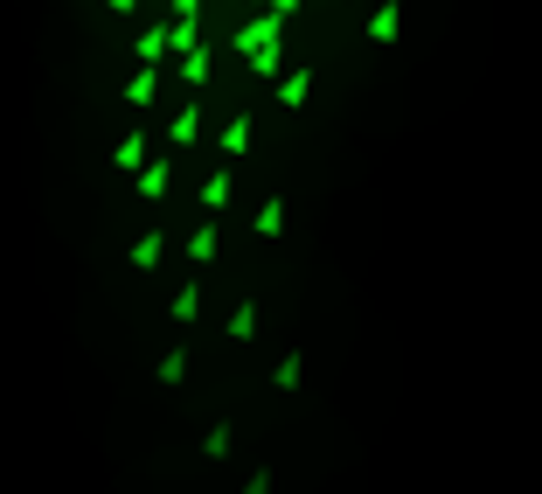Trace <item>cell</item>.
<instances>
[{"label":"cell","instance_id":"1","mask_svg":"<svg viewBox=\"0 0 542 494\" xmlns=\"http://www.w3.org/2000/svg\"><path fill=\"white\" fill-rule=\"evenodd\" d=\"M278 35H285V14H258V21H244V28L230 35L237 56H244L258 77H271V84L285 77V49H278Z\"/></svg>","mask_w":542,"mask_h":494},{"label":"cell","instance_id":"2","mask_svg":"<svg viewBox=\"0 0 542 494\" xmlns=\"http://www.w3.org/2000/svg\"><path fill=\"white\" fill-rule=\"evenodd\" d=\"M251 133H258V119H251V112H230V126L216 133V154H223V161H244V154H251Z\"/></svg>","mask_w":542,"mask_h":494},{"label":"cell","instance_id":"3","mask_svg":"<svg viewBox=\"0 0 542 494\" xmlns=\"http://www.w3.org/2000/svg\"><path fill=\"white\" fill-rule=\"evenodd\" d=\"M397 35H404V0H383V7L369 14V42H376V49H390Z\"/></svg>","mask_w":542,"mask_h":494},{"label":"cell","instance_id":"4","mask_svg":"<svg viewBox=\"0 0 542 494\" xmlns=\"http://www.w3.org/2000/svg\"><path fill=\"white\" fill-rule=\"evenodd\" d=\"M271 98H278V112H299V105H306V98H313V70H306V63H299V70H292V77H278V84H271Z\"/></svg>","mask_w":542,"mask_h":494},{"label":"cell","instance_id":"5","mask_svg":"<svg viewBox=\"0 0 542 494\" xmlns=\"http://www.w3.org/2000/svg\"><path fill=\"white\" fill-rule=\"evenodd\" d=\"M195 140H202V105H195V98H188V105H181V112H174V119H167V147H174V154H181V147H195Z\"/></svg>","mask_w":542,"mask_h":494},{"label":"cell","instance_id":"6","mask_svg":"<svg viewBox=\"0 0 542 494\" xmlns=\"http://www.w3.org/2000/svg\"><path fill=\"white\" fill-rule=\"evenodd\" d=\"M133 188H139V202H160V195L174 188V161H146L133 174Z\"/></svg>","mask_w":542,"mask_h":494},{"label":"cell","instance_id":"7","mask_svg":"<svg viewBox=\"0 0 542 494\" xmlns=\"http://www.w3.org/2000/svg\"><path fill=\"white\" fill-rule=\"evenodd\" d=\"M174 56V35L167 28H139L133 35V63H167Z\"/></svg>","mask_w":542,"mask_h":494},{"label":"cell","instance_id":"8","mask_svg":"<svg viewBox=\"0 0 542 494\" xmlns=\"http://www.w3.org/2000/svg\"><path fill=\"white\" fill-rule=\"evenodd\" d=\"M153 91H160V63H139L133 77H126V105L146 112V105H153Z\"/></svg>","mask_w":542,"mask_h":494},{"label":"cell","instance_id":"9","mask_svg":"<svg viewBox=\"0 0 542 494\" xmlns=\"http://www.w3.org/2000/svg\"><path fill=\"white\" fill-rule=\"evenodd\" d=\"M195 314H202V286H195V279H181V293L167 300V321H174V328H195Z\"/></svg>","mask_w":542,"mask_h":494},{"label":"cell","instance_id":"10","mask_svg":"<svg viewBox=\"0 0 542 494\" xmlns=\"http://www.w3.org/2000/svg\"><path fill=\"white\" fill-rule=\"evenodd\" d=\"M209 70H216V49H209V42L181 56V84H188V91H202V84H209Z\"/></svg>","mask_w":542,"mask_h":494},{"label":"cell","instance_id":"11","mask_svg":"<svg viewBox=\"0 0 542 494\" xmlns=\"http://www.w3.org/2000/svg\"><path fill=\"white\" fill-rule=\"evenodd\" d=\"M112 167H119V174H139V167H146V133H139V126L112 147Z\"/></svg>","mask_w":542,"mask_h":494},{"label":"cell","instance_id":"12","mask_svg":"<svg viewBox=\"0 0 542 494\" xmlns=\"http://www.w3.org/2000/svg\"><path fill=\"white\" fill-rule=\"evenodd\" d=\"M251 230H258V237H285V195H265V202H258Z\"/></svg>","mask_w":542,"mask_h":494},{"label":"cell","instance_id":"13","mask_svg":"<svg viewBox=\"0 0 542 494\" xmlns=\"http://www.w3.org/2000/svg\"><path fill=\"white\" fill-rule=\"evenodd\" d=\"M230 188H237V174H230V167H216V174L202 181V209H209V216H216V209H230Z\"/></svg>","mask_w":542,"mask_h":494},{"label":"cell","instance_id":"14","mask_svg":"<svg viewBox=\"0 0 542 494\" xmlns=\"http://www.w3.org/2000/svg\"><path fill=\"white\" fill-rule=\"evenodd\" d=\"M160 251H167V230H139V237H133V265H139V272H153Z\"/></svg>","mask_w":542,"mask_h":494},{"label":"cell","instance_id":"15","mask_svg":"<svg viewBox=\"0 0 542 494\" xmlns=\"http://www.w3.org/2000/svg\"><path fill=\"white\" fill-rule=\"evenodd\" d=\"M216 244H223V237H216V223H195V230H188V265H209V258H216Z\"/></svg>","mask_w":542,"mask_h":494},{"label":"cell","instance_id":"16","mask_svg":"<svg viewBox=\"0 0 542 494\" xmlns=\"http://www.w3.org/2000/svg\"><path fill=\"white\" fill-rule=\"evenodd\" d=\"M167 35H174V56L202 49V28H195V14H174V21H167Z\"/></svg>","mask_w":542,"mask_h":494},{"label":"cell","instance_id":"17","mask_svg":"<svg viewBox=\"0 0 542 494\" xmlns=\"http://www.w3.org/2000/svg\"><path fill=\"white\" fill-rule=\"evenodd\" d=\"M258 334V300H237V314H230V341H251Z\"/></svg>","mask_w":542,"mask_h":494},{"label":"cell","instance_id":"18","mask_svg":"<svg viewBox=\"0 0 542 494\" xmlns=\"http://www.w3.org/2000/svg\"><path fill=\"white\" fill-rule=\"evenodd\" d=\"M299 376H306V362H299V348H292V355L271 369V383H278V390H299Z\"/></svg>","mask_w":542,"mask_h":494},{"label":"cell","instance_id":"19","mask_svg":"<svg viewBox=\"0 0 542 494\" xmlns=\"http://www.w3.org/2000/svg\"><path fill=\"white\" fill-rule=\"evenodd\" d=\"M181 376H188V348H167L160 355V383H181Z\"/></svg>","mask_w":542,"mask_h":494},{"label":"cell","instance_id":"20","mask_svg":"<svg viewBox=\"0 0 542 494\" xmlns=\"http://www.w3.org/2000/svg\"><path fill=\"white\" fill-rule=\"evenodd\" d=\"M202 453H209V460H223V453H230V425H216V432L202 439Z\"/></svg>","mask_w":542,"mask_h":494},{"label":"cell","instance_id":"21","mask_svg":"<svg viewBox=\"0 0 542 494\" xmlns=\"http://www.w3.org/2000/svg\"><path fill=\"white\" fill-rule=\"evenodd\" d=\"M105 7H112L119 21H126V14H139V0H105Z\"/></svg>","mask_w":542,"mask_h":494},{"label":"cell","instance_id":"22","mask_svg":"<svg viewBox=\"0 0 542 494\" xmlns=\"http://www.w3.org/2000/svg\"><path fill=\"white\" fill-rule=\"evenodd\" d=\"M244 494H271V474H251V488Z\"/></svg>","mask_w":542,"mask_h":494},{"label":"cell","instance_id":"23","mask_svg":"<svg viewBox=\"0 0 542 494\" xmlns=\"http://www.w3.org/2000/svg\"><path fill=\"white\" fill-rule=\"evenodd\" d=\"M271 14H285V21H292V14H299V0H271Z\"/></svg>","mask_w":542,"mask_h":494},{"label":"cell","instance_id":"24","mask_svg":"<svg viewBox=\"0 0 542 494\" xmlns=\"http://www.w3.org/2000/svg\"><path fill=\"white\" fill-rule=\"evenodd\" d=\"M195 7H202V0H174V14H195Z\"/></svg>","mask_w":542,"mask_h":494}]
</instances>
